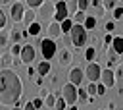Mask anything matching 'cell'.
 Returning a JSON list of instances; mask_svg holds the SVG:
<instances>
[{
	"label": "cell",
	"instance_id": "obj_3",
	"mask_svg": "<svg viewBox=\"0 0 123 110\" xmlns=\"http://www.w3.org/2000/svg\"><path fill=\"white\" fill-rule=\"evenodd\" d=\"M54 15H56V4H52V2H44L40 8H37V17L40 23H52L48 19Z\"/></svg>",
	"mask_w": 123,
	"mask_h": 110
},
{
	"label": "cell",
	"instance_id": "obj_22",
	"mask_svg": "<svg viewBox=\"0 0 123 110\" xmlns=\"http://www.w3.org/2000/svg\"><path fill=\"white\" fill-rule=\"evenodd\" d=\"M86 29H94L96 27V17L94 15H86V19H85V23H83Z\"/></svg>",
	"mask_w": 123,
	"mask_h": 110
},
{
	"label": "cell",
	"instance_id": "obj_37",
	"mask_svg": "<svg viewBox=\"0 0 123 110\" xmlns=\"http://www.w3.org/2000/svg\"><path fill=\"white\" fill-rule=\"evenodd\" d=\"M113 39H115V37H113L111 33H108V35L104 37V42H106V44H111V42H113Z\"/></svg>",
	"mask_w": 123,
	"mask_h": 110
},
{
	"label": "cell",
	"instance_id": "obj_19",
	"mask_svg": "<svg viewBox=\"0 0 123 110\" xmlns=\"http://www.w3.org/2000/svg\"><path fill=\"white\" fill-rule=\"evenodd\" d=\"M73 25H75V21H73L71 17H67V19H63V21H62V29H63V33H71V29H73Z\"/></svg>",
	"mask_w": 123,
	"mask_h": 110
},
{
	"label": "cell",
	"instance_id": "obj_41",
	"mask_svg": "<svg viewBox=\"0 0 123 110\" xmlns=\"http://www.w3.org/2000/svg\"><path fill=\"white\" fill-rule=\"evenodd\" d=\"M38 96L46 98V96H48V91H46V89H40V91H38Z\"/></svg>",
	"mask_w": 123,
	"mask_h": 110
},
{
	"label": "cell",
	"instance_id": "obj_23",
	"mask_svg": "<svg viewBox=\"0 0 123 110\" xmlns=\"http://www.w3.org/2000/svg\"><path fill=\"white\" fill-rule=\"evenodd\" d=\"M56 100H58V98H56V95H52V93H48V96L44 98V104H46L48 108H54V106H56Z\"/></svg>",
	"mask_w": 123,
	"mask_h": 110
},
{
	"label": "cell",
	"instance_id": "obj_44",
	"mask_svg": "<svg viewBox=\"0 0 123 110\" xmlns=\"http://www.w3.org/2000/svg\"><path fill=\"white\" fill-rule=\"evenodd\" d=\"M69 110H77V106H73V104H71V106H69Z\"/></svg>",
	"mask_w": 123,
	"mask_h": 110
},
{
	"label": "cell",
	"instance_id": "obj_17",
	"mask_svg": "<svg viewBox=\"0 0 123 110\" xmlns=\"http://www.w3.org/2000/svg\"><path fill=\"white\" fill-rule=\"evenodd\" d=\"M50 69H52V66H50V60L38 62V66H37V73H38V75H46V73H50Z\"/></svg>",
	"mask_w": 123,
	"mask_h": 110
},
{
	"label": "cell",
	"instance_id": "obj_14",
	"mask_svg": "<svg viewBox=\"0 0 123 110\" xmlns=\"http://www.w3.org/2000/svg\"><path fill=\"white\" fill-rule=\"evenodd\" d=\"M106 56H108V68H111V66L117 64V56H119V52H115V48L110 44V46L106 48Z\"/></svg>",
	"mask_w": 123,
	"mask_h": 110
},
{
	"label": "cell",
	"instance_id": "obj_42",
	"mask_svg": "<svg viewBox=\"0 0 123 110\" xmlns=\"http://www.w3.org/2000/svg\"><path fill=\"white\" fill-rule=\"evenodd\" d=\"M10 2H12V0H0V4H2V6H6V4H10Z\"/></svg>",
	"mask_w": 123,
	"mask_h": 110
},
{
	"label": "cell",
	"instance_id": "obj_47",
	"mask_svg": "<svg viewBox=\"0 0 123 110\" xmlns=\"http://www.w3.org/2000/svg\"><path fill=\"white\" fill-rule=\"evenodd\" d=\"M65 2H67V0H65Z\"/></svg>",
	"mask_w": 123,
	"mask_h": 110
},
{
	"label": "cell",
	"instance_id": "obj_8",
	"mask_svg": "<svg viewBox=\"0 0 123 110\" xmlns=\"http://www.w3.org/2000/svg\"><path fill=\"white\" fill-rule=\"evenodd\" d=\"M10 15H12V19H13L15 23H17V21H23V15H25V6H23V2H15V4H12Z\"/></svg>",
	"mask_w": 123,
	"mask_h": 110
},
{
	"label": "cell",
	"instance_id": "obj_27",
	"mask_svg": "<svg viewBox=\"0 0 123 110\" xmlns=\"http://www.w3.org/2000/svg\"><path fill=\"white\" fill-rule=\"evenodd\" d=\"M67 108V100L63 98V96H60L58 100H56V106H54V110H65Z\"/></svg>",
	"mask_w": 123,
	"mask_h": 110
},
{
	"label": "cell",
	"instance_id": "obj_40",
	"mask_svg": "<svg viewBox=\"0 0 123 110\" xmlns=\"http://www.w3.org/2000/svg\"><path fill=\"white\" fill-rule=\"evenodd\" d=\"M23 110H37V106H35V102L31 100V102H27V104L23 106Z\"/></svg>",
	"mask_w": 123,
	"mask_h": 110
},
{
	"label": "cell",
	"instance_id": "obj_39",
	"mask_svg": "<svg viewBox=\"0 0 123 110\" xmlns=\"http://www.w3.org/2000/svg\"><path fill=\"white\" fill-rule=\"evenodd\" d=\"M113 29H115V23H113V21H108V23H106V31H108V33H111Z\"/></svg>",
	"mask_w": 123,
	"mask_h": 110
},
{
	"label": "cell",
	"instance_id": "obj_35",
	"mask_svg": "<svg viewBox=\"0 0 123 110\" xmlns=\"http://www.w3.org/2000/svg\"><path fill=\"white\" fill-rule=\"evenodd\" d=\"M123 17V8H115L113 10V19H121Z\"/></svg>",
	"mask_w": 123,
	"mask_h": 110
},
{
	"label": "cell",
	"instance_id": "obj_32",
	"mask_svg": "<svg viewBox=\"0 0 123 110\" xmlns=\"http://www.w3.org/2000/svg\"><path fill=\"white\" fill-rule=\"evenodd\" d=\"M106 91H108V87H106L102 81H98V93H96V95H98V96H104V95H106Z\"/></svg>",
	"mask_w": 123,
	"mask_h": 110
},
{
	"label": "cell",
	"instance_id": "obj_10",
	"mask_svg": "<svg viewBox=\"0 0 123 110\" xmlns=\"http://www.w3.org/2000/svg\"><path fill=\"white\" fill-rule=\"evenodd\" d=\"M63 35V29H62V23L60 21H56V19H52V23H48V37L50 39H60Z\"/></svg>",
	"mask_w": 123,
	"mask_h": 110
},
{
	"label": "cell",
	"instance_id": "obj_11",
	"mask_svg": "<svg viewBox=\"0 0 123 110\" xmlns=\"http://www.w3.org/2000/svg\"><path fill=\"white\" fill-rule=\"evenodd\" d=\"M115 77H117L115 71H113L111 68H108V69H102V79H100V81H102L108 89H111V87L115 85Z\"/></svg>",
	"mask_w": 123,
	"mask_h": 110
},
{
	"label": "cell",
	"instance_id": "obj_9",
	"mask_svg": "<svg viewBox=\"0 0 123 110\" xmlns=\"http://www.w3.org/2000/svg\"><path fill=\"white\" fill-rule=\"evenodd\" d=\"M35 56H37V52H35V48H33V44H23V50H21V64H31V62H35Z\"/></svg>",
	"mask_w": 123,
	"mask_h": 110
},
{
	"label": "cell",
	"instance_id": "obj_4",
	"mask_svg": "<svg viewBox=\"0 0 123 110\" xmlns=\"http://www.w3.org/2000/svg\"><path fill=\"white\" fill-rule=\"evenodd\" d=\"M40 52H42L44 60H52V56L56 54V42H54V39H50V37L42 39L40 41Z\"/></svg>",
	"mask_w": 123,
	"mask_h": 110
},
{
	"label": "cell",
	"instance_id": "obj_28",
	"mask_svg": "<svg viewBox=\"0 0 123 110\" xmlns=\"http://www.w3.org/2000/svg\"><path fill=\"white\" fill-rule=\"evenodd\" d=\"M21 39H23V33H19L17 27H13V29H12V42H19Z\"/></svg>",
	"mask_w": 123,
	"mask_h": 110
},
{
	"label": "cell",
	"instance_id": "obj_12",
	"mask_svg": "<svg viewBox=\"0 0 123 110\" xmlns=\"http://www.w3.org/2000/svg\"><path fill=\"white\" fill-rule=\"evenodd\" d=\"M71 62H73V54H71V50H69V48H63V50L58 54V64H60L62 68H67Z\"/></svg>",
	"mask_w": 123,
	"mask_h": 110
},
{
	"label": "cell",
	"instance_id": "obj_34",
	"mask_svg": "<svg viewBox=\"0 0 123 110\" xmlns=\"http://www.w3.org/2000/svg\"><path fill=\"white\" fill-rule=\"evenodd\" d=\"M115 75H117V79L123 81V64H117V68H115Z\"/></svg>",
	"mask_w": 123,
	"mask_h": 110
},
{
	"label": "cell",
	"instance_id": "obj_2",
	"mask_svg": "<svg viewBox=\"0 0 123 110\" xmlns=\"http://www.w3.org/2000/svg\"><path fill=\"white\" fill-rule=\"evenodd\" d=\"M86 27L83 25V23H75L73 25V29H71V41H73V46H77V48H81V46H85L86 44V41H88V35H86Z\"/></svg>",
	"mask_w": 123,
	"mask_h": 110
},
{
	"label": "cell",
	"instance_id": "obj_1",
	"mask_svg": "<svg viewBox=\"0 0 123 110\" xmlns=\"http://www.w3.org/2000/svg\"><path fill=\"white\" fill-rule=\"evenodd\" d=\"M23 95V83L15 71L10 68H2L0 71V104L2 106H15Z\"/></svg>",
	"mask_w": 123,
	"mask_h": 110
},
{
	"label": "cell",
	"instance_id": "obj_16",
	"mask_svg": "<svg viewBox=\"0 0 123 110\" xmlns=\"http://www.w3.org/2000/svg\"><path fill=\"white\" fill-rule=\"evenodd\" d=\"M13 58H15V56H13L10 50H8V52H2V66H4V68H10L12 64H19V62H15Z\"/></svg>",
	"mask_w": 123,
	"mask_h": 110
},
{
	"label": "cell",
	"instance_id": "obj_13",
	"mask_svg": "<svg viewBox=\"0 0 123 110\" xmlns=\"http://www.w3.org/2000/svg\"><path fill=\"white\" fill-rule=\"evenodd\" d=\"M83 79H85V71L81 69V68H73L71 71H69V81L73 83V85H81L83 83Z\"/></svg>",
	"mask_w": 123,
	"mask_h": 110
},
{
	"label": "cell",
	"instance_id": "obj_21",
	"mask_svg": "<svg viewBox=\"0 0 123 110\" xmlns=\"http://www.w3.org/2000/svg\"><path fill=\"white\" fill-rule=\"evenodd\" d=\"M111 46L115 48V52L123 54V37H115V39H113V42H111Z\"/></svg>",
	"mask_w": 123,
	"mask_h": 110
},
{
	"label": "cell",
	"instance_id": "obj_46",
	"mask_svg": "<svg viewBox=\"0 0 123 110\" xmlns=\"http://www.w3.org/2000/svg\"><path fill=\"white\" fill-rule=\"evenodd\" d=\"M17 2H25V0H17Z\"/></svg>",
	"mask_w": 123,
	"mask_h": 110
},
{
	"label": "cell",
	"instance_id": "obj_45",
	"mask_svg": "<svg viewBox=\"0 0 123 110\" xmlns=\"http://www.w3.org/2000/svg\"><path fill=\"white\" fill-rule=\"evenodd\" d=\"M102 110H111V108H108V106H106V108H102Z\"/></svg>",
	"mask_w": 123,
	"mask_h": 110
},
{
	"label": "cell",
	"instance_id": "obj_15",
	"mask_svg": "<svg viewBox=\"0 0 123 110\" xmlns=\"http://www.w3.org/2000/svg\"><path fill=\"white\" fill-rule=\"evenodd\" d=\"M35 17H37V10H35V8H29V10H25V15H23V23L29 27V25L35 21Z\"/></svg>",
	"mask_w": 123,
	"mask_h": 110
},
{
	"label": "cell",
	"instance_id": "obj_24",
	"mask_svg": "<svg viewBox=\"0 0 123 110\" xmlns=\"http://www.w3.org/2000/svg\"><path fill=\"white\" fill-rule=\"evenodd\" d=\"M102 4H104V10H106V12H110V10L113 12V10L117 8V6H115L117 0H102Z\"/></svg>",
	"mask_w": 123,
	"mask_h": 110
},
{
	"label": "cell",
	"instance_id": "obj_5",
	"mask_svg": "<svg viewBox=\"0 0 123 110\" xmlns=\"http://www.w3.org/2000/svg\"><path fill=\"white\" fill-rule=\"evenodd\" d=\"M85 77H86L88 81L98 83V81L102 79V68H100L96 62H88V66H86V69H85Z\"/></svg>",
	"mask_w": 123,
	"mask_h": 110
},
{
	"label": "cell",
	"instance_id": "obj_18",
	"mask_svg": "<svg viewBox=\"0 0 123 110\" xmlns=\"http://www.w3.org/2000/svg\"><path fill=\"white\" fill-rule=\"evenodd\" d=\"M27 31H29V35H31V37H37V35L42 31V25H40V21H33V23L27 27Z\"/></svg>",
	"mask_w": 123,
	"mask_h": 110
},
{
	"label": "cell",
	"instance_id": "obj_20",
	"mask_svg": "<svg viewBox=\"0 0 123 110\" xmlns=\"http://www.w3.org/2000/svg\"><path fill=\"white\" fill-rule=\"evenodd\" d=\"M85 58L88 60V62H94V58H96V46H88L86 50H85Z\"/></svg>",
	"mask_w": 123,
	"mask_h": 110
},
{
	"label": "cell",
	"instance_id": "obj_38",
	"mask_svg": "<svg viewBox=\"0 0 123 110\" xmlns=\"http://www.w3.org/2000/svg\"><path fill=\"white\" fill-rule=\"evenodd\" d=\"M33 102H35V106H37V108H40V106L44 104V98H42V96H37V98H35Z\"/></svg>",
	"mask_w": 123,
	"mask_h": 110
},
{
	"label": "cell",
	"instance_id": "obj_26",
	"mask_svg": "<svg viewBox=\"0 0 123 110\" xmlns=\"http://www.w3.org/2000/svg\"><path fill=\"white\" fill-rule=\"evenodd\" d=\"M21 50H23V46H19V42H12L10 52H12L13 56H21Z\"/></svg>",
	"mask_w": 123,
	"mask_h": 110
},
{
	"label": "cell",
	"instance_id": "obj_43",
	"mask_svg": "<svg viewBox=\"0 0 123 110\" xmlns=\"http://www.w3.org/2000/svg\"><path fill=\"white\" fill-rule=\"evenodd\" d=\"M12 110H23V108H21V106H17V104H15V108H12Z\"/></svg>",
	"mask_w": 123,
	"mask_h": 110
},
{
	"label": "cell",
	"instance_id": "obj_30",
	"mask_svg": "<svg viewBox=\"0 0 123 110\" xmlns=\"http://www.w3.org/2000/svg\"><path fill=\"white\" fill-rule=\"evenodd\" d=\"M25 2H27V6H29V8H35V10H37V8H40L46 0H25Z\"/></svg>",
	"mask_w": 123,
	"mask_h": 110
},
{
	"label": "cell",
	"instance_id": "obj_31",
	"mask_svg": "<svg viewBox=\"0 0 123 110\" xmlns=\"http://www.w3.org/2000/svg\"><path fill=\"white\" fill-rule=\"evenodd\" d=\"M79 100H81V102H86V100H88V91H86V89H81V87H79Z\"/></svg>",
	"mask_w": 123,
	"mask_h": 110
},
{
	"label": "cell",
	"instance_id": "obj_25",
	"mask_svg": "<svg viewBox=\"0 0 123 110\" xmlns=\"http://www.w3.org/2000/svg\"><path fill=\"white\" fill-rule=\"evenodd\" d=\"M73 19H75V23H85V19H86V14H85L83 10H77V14L73 15Z\"/></svg>",
	"mask_w": 123,
	"mask_h": 110
},
{
	"label": "cell",
	"instance_id": "obj_7",
	"mask_svg": "<svg viewBox=\"0 0 123 110\" xmlns=\"http://www.w3.org/2000/svg\"><path fill=\"white\" fill-rule=\"evenodd\" d=\"M67 17H71V15H69L67 2H65V0H58V2H56V15H54V19L62 23V21L67 19Z\"/></svg>",
	"mask_w": 123,
	"mask_h": 110
},
{
	"label": "cell",
	"instance_id": "obj_36",
	"mask_svg": "<svg viewBox=\"0 0 123 110\" xmlns=\"http://www.w3.org/2000/svg\"><path fill=\"white\" fill-rule=\"evenodd\" d=\"M6 21H8V17H6V14L2 12V14H0V29H4V27H6Z\"/></svg>",
	"mask_w": 123,
	"mask_h": 110
},
{
	"label": "cell",
	"instance_id": "obj_33",
	"mask_svg": "<svg viewBox=\"0 0 123 110\" xmlns=\"http://www.w3.org/2000/svg\"><path fill=\"white\" fill-rule=\"evenodd\" d=\"M77 4H79V10H86L88 6H90V0H77Z\"/></svg>",
	"mask_w": 123,
	"mask_h": 110
},
{
	"label": "cell",
	"instance_id": "obj_6",
	"mask_svg": "<svg viewBox=\"0 0 123 110\" xmlns=\"http://www.w3.org/2000/svg\"><path fill=\"white\" fill-rule=\"evenodd\" d=\"M62 93H63V98L67 100V104H75L77 98H79V89H77V85H73L71 81H69L67 85H63Z\"/></svg>",
	"mask_w": 123,
	"mask_h": 110
},
{
	"label": "cell",
	"instance_id": "obj_29",
	"mask_svg": "<svg viewBox=\"0 0 123 110\" xmlns=\"http://www.w3.org/2000/svg\"><path fill=\"white\" fill-rule=\"evenodd\" d=\"M67 8H69V14H77V10H79V4H77V0H67Z\"/></svg>",
	"mask_w": 123,
	"mask_h": 110
}]
</instances>
